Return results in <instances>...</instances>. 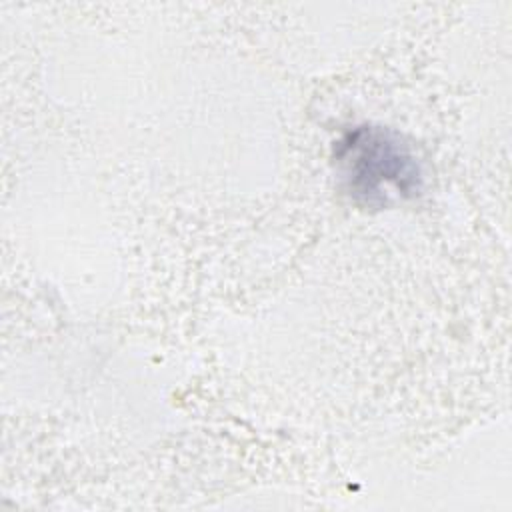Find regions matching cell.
I'll return each mask as SVG.
<instances>
[{
    "mask_svg": "<svg viewBox=\"0 0 512 512\" xmlns=\"http://www.w3.org/2000/svg\"><path fill=\"white\" fill-rule=\"evenodd\" d=\"M336 164L346 190L364 204L410 198L422 186L416 156L394 132L356 126L336 144Z\"/></svg>",
    "mask_w": 512,
    "mask_h": 512,
    "instance_id": "1",
    "label": "cell"
}]
</instances>
